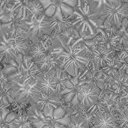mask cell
<instances>
[{"label": "cell", "instance_id": "obj_1", "mask_svg": "<svg viewBox=\"0 0 128 128\" xmlns=\"http://www.w3.org/2000/svg\"><path fill=\"white\" fill-rule=\"evenodd\" d=\"M54 35V38L61 45H52V53L58 59L60 67L70 76H76L80 71L84 70L90 62V58L85 52L86 47L78 45L82 38L75 40L73 36H70L64 43L63 38L60 34Z\"/></svg>", "mask_w": 128, "mask_h": 128}, {"label": "cell", "instance_id": "obj_2", "mask_svg": "<svg viewBox=\"0 0 128 128\" xmlns=\"http://www.w3.org/2000/svg\"><path fill=\"white\" fill-rule=\"evenodd\" d=\"M32 40L13 27L0 32V65L3 66L20 55L27 56Z\"/></svg>", "mask_w": 128, "mask_h": 128}, {"label": "cell", "instance_id": "obj_3", "mask_svg": "<svg viewBox=\"0 0 128 128\" xmlns=\"http://www.w3.org/2000/svg\"><path fill=\"white\" fill-rule=\"evenodd\" d=\"M2 71L10 82H24L38 80L42 73L35 62L27 55H20L2 66Z\"/></svg>", "mask_w": 128, "mask_h": 128}, {"label": "cell", "instance_id": "obj_4", "mask_svg": "<svg viewBox=\"0 0 128 128\" xmlns=\"http://www.w3.org/2000/svg\"><path fill=\"white\" fill-rule=\"evenodd\" d=\"M69 17L72 20L73 26H79L82 32L88 31L91 34H94L99 28L98 22V19L100 18L99 10L96 6L92 8L89 3H86L83 7H77Z\"/></svg>", "mask_w": 128, "mask_h": 128}, {"label": "cell", "instance_id": "obj_5", "mask_svg": "<svg viewBox=\"0 0 128 128\" xmlns=\"http://www.w3.org/2000/svg\"><path fill=\"white\" fill-rule=\"evenodd\" d=\"M8 9L14 20L27 22L44 14V8L37 0H9Z\"/></svg>", "mask_w": 128, "mask_h": 128}, {"label": "cell", "instance_id": "obj_6", "mask_svg": "<svg viewBox=\"0 0 128 128\" xmlns=\"http://www.w3.org/2000/svg\"><path fill=\"white\" fill-rule=\"evenodd\" d=\"M88 71L89 69L86 68L84 70L80 71L76 76H71V78L68 80L66 88L60 93L65 103L76 106L77 97L82 88L86 85L93 83V81L87 77V74Z\"/></svg>", "mask_w": 128, "mask_h": 128}, {"label": "cell", "instance_id": "obj_7", "mask_svg": "<svg viewBox=\"0 0 128 128\" xmlns=\"http://www.w3.org/2000/svg\"><path fill=\"white\" fill-rule=\"evenodd\" d=\"M100 19L113 25H120L122 21L128 17V6L122 1L108 2L99 9Z\"/></svg>", "mask_w": 128, "mask_h": 128}, {"label": "cell", "instance_id": "obj_8", "mask_svg": "<svg viewBox=\"0 0 128 128\" xmlns=\"http://www.w3.org/2000/svg\"><path fill=\"white\" fill-rule=\"evenodd\" d=\"M15 98V102H33L41 92L38 86V80H27L24 82H10Z\"/></svg>", "mask_w": 128, "mask_h": 128}, {"label": "cell", "instance_id": "obj_9", "mask_svg": "<svg viewBox=\"0 0 128 128\" xmlns=\"http://www.w3.org/2000/svg\"><path fill=\"white\" fill-rule=\"evenodd\" d=\"M114 50L104 45H98L92 48L90 62L87 67L89 70H98L110 64L113 61Z\"/></svg>", "mask_w": 128, "mask_h": 128}, {"label": "cell", "instance_id": "obj_10", "mask_svg": "<svg viewBox=\"0 0 128 128\" xmlns=\"http://www.w3.org/2000/svg\"><path fill=\"white\" fill-rule=\"evenodd\" d=\"M61 97L59 94H46L40 92L32 103H34L46 117H50L52 116L54 110L61 106Z\"/></svg>", "mask_w": 128, "mask_h": 128}, {"label": "cell", "instance_id": "obj_11", "mask_svg": "<svg viewBox=\"0 0 128 128\" xmlns=\"http://www.w3.org/2000/svg\"><path fill=\"white\" fill-rule=\"evenodd\" d=\"M25 22L28 27V33L32 37V41L44 35H51L52 34L50 17L46 16L45 14L38 18H34Z\"/></svg>", "mask_w": 128, "mask_h": 128}, {"label": "cell", "instance_id": "obj_12", "mask_svg": "<svg viewBox=\"0 0 128 128\" xmlns=\"http://www.w3.org/2000/svg\"><path fill=\"white\" fill-rule=\"evenodd\" d=\"M52 44L53 38L52 34H46L40 38H38L32 41L28 56L33 61H35L50 52L52 49Z\"/></svg>", "mask_w": 128, "mask_h": 128}, {"label": "cell", "instance_id": "obj_13", "mask_svg": "<svg viewBox=\"0 0 128 128\" xmlns=\"http://www.w3.org/2000/svg\"><path fill=\"white\" fill-rule=\"evenodd\" d=\"M100 90L94 83L85 86L76 99V104L81 105L85 109H87L94 104L99 99Z\"/></svg>", "mask_w": 128, "mask_h": 128}, {"label": "cell", "instance_id": "obj_14", "mask_svg": "<svg viewBox=\"0 0 128 128\" xmlns=\"http://www.w3.org/2000/svg\"><path fill=\"white\" fill-rule=\"evenodd\" d=\"M15 102L12 84L5 74L0 70V107L7 108Z\"/></svg>", "mask_w": 128, "mask_h": 128}, {"label": "cell", "instance_id": "obj_15", "mask_svg": "<svg viewBox=\"0 0 128 128\" xmlns=\"http://www.w3.org/2000/svg\"><path fill=\"white\" fill-rule=\"evenodd\" d=\"M38 80V86L42 92L46 94H58V85L52 70L42 72Z\"/></svg>", "mask_w": 128, "mask_h": 128}, {"label": "cell", "instance_id": "obj_16", "mask_svg": "<svg viewBox=\"0 0 128 128\" xmlns=\"http://www.w3.org/2000/svg\"><path fill=\"white\" fill-rule=\"evenodd\" d=\"M117 126V118L113 112L104 111L94 115L91 128H116Z\"/></svg>", "mask_w": 128, "mask_h": 128}, {"label": "cell", "instance_id": "obj_17", "mask_svg": "<svg viewBox=\"0 0 128 128\" xmlns=\"http://www.w3.org/2000/svg\"><path fill=\"white\" fill-rule=\"evenodd\" d=\"M51 51L41 58L34 61L41 72L50 71L58 67H60V62L58 59L52 53Z\"/></svg>", "mask_w": 128, "mask_h": 128}, {"label": "cell", "instance_id": "obj_18", "mask_svg": "<svg viewBox=\"0 0 128 128\" xmlns=\"http://www.w3.org/2000/svg\"><path fill=\"white\" fill-rule=\"evenodd\" d=\"M50 21L53 34H60L73 27L72 20L68 16L64 20H61L55 16H51L50 17Z\"/></svg>", "mask_w": 128, "mask_h": 128}, {"label": "cell", "instance_id": "obj_19", "mask_svg": "<svg viewBox=\"0 0 128 128\" xmlns=\"http://www.w3.org/2000/svg\"><path fill=\"white\" fill-rule=\"evenodd\" d=\"M8 128H32L30 118L27 114H20L8 124Z\"/></svg>", "mask_w": 128, "mask_h": 128}, {"label": "cell", "instance_id": "obj_20", "mask_svg": "<svg viewBox=\"0 0 128 128\" xmlns=\"http://www.w3.org/2000/svg\"><path fill=\"white\" fill-rule=\"evenodd\" d=\"M117 110L118 111L116 116L118 126L122 128H128V105L124 108H118Z\"/></svg>", "mask_w": 128, "mask_h": 128}, {"label": "cell", "instance_id": "obj_21", "mask_svg": "<svg viewBox=\"0 0 128 128\" xmlns=\"http://www.w3.org/2000/svg\"><path fill=\"white\" fill-rule=\"evenodd\" d=\"M68 128H88L83 121L80 118L76 117L74 118H70V122L68 126Z\"/></svg>", "mask_w": 128, "mask_h": 128}, {"label": "cell", "instance_id": "obj_22", "mask_svg": "<svg viewBox=\"0 0 128 128\" xmlns=\"http://www.w3.org/2000/svg\"><path fill=\"white\" fill-rule=\"evenodd\" d=\"M63 2L68 5L72 4L74 2H76L77 7H83L86 3H89V0H63Z\"/></svg>", "mask_w": 128, "mask_h": 128}, {"label": "cell", "instance_id": "obj_23", "mask_svg": "<svg viewBox=\"0 0 128 128\" xmlns=\"http://www.w3.org/2000/svg\"><path fill=\"white\" fill-rule=\"evenodd\" d=\"M92 1H94L98 3V4L96 5V8L98 10H99L104 4H106L108 2H118L121 0H92Z\"/></svg>", "mask_w": 128, "mask_h": 128}, {"label": "cell", "instance_id": "obj_24", "mask_svg": "<svg viewBox=\"0 0 128 128\" xmlns=\"http://www.w3.org/2000/svg\"><path fill=\"white\" fill-rule=\"evenodd\" d=\"M43 128H50L49 126H44Z\"/></svg>", "mask_w": 128, "mask_h": 128}, {"label": "cell", "instance_id": "obj_25", "mask_svg": "<svg viewBox=\"0 0 128 128\" xmlns=\"http://www.w3.org/2000/svg\"><path fill=\"white\" fill-rule=\"evenodd\" d=\"M2 69V65H0V70H1Z\"/></svg>", "mask_w": 128, "mask_h": 128}, {"label": "cell", "instance_id": "obj_26", "mask_svg": "<svg viewBox=\"0 0 128 128\" xmlns=\"http://www.w3.org/2000/svg\"><path fill=\"white\" fill-rule=\"evenodd\" d=\"M124 1H125V2H128V0H124Z\"/></svg>", "mask_w": 128, "mask_h": 128}]
</instances>
